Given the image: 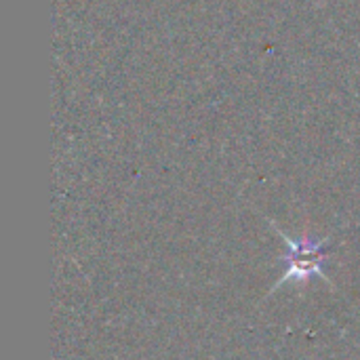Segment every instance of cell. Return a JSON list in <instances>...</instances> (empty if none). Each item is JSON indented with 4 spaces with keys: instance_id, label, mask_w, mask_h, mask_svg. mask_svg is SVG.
Listing matches in <instances>:
<instances>
[{
    "instance_id": "1",
    "label": "cell",
    "mask_w": 360,
    "mask_h": 360,
    "mask_svg": "<svg viewBox=\"0 0 360 360\" xmlns=\"http://www.w3.org/2000/svg\"><path fill=\"white\" fill-rule=\"evenodd\" d=\"M281 236L287 245V255L283 257L285 272L276 287H281L283 283H306L312 276H321L329 281L327 274L323 272V264L327 259V249H325L327 240H306V238L293 240L283 232Z\"/></svg>"
}]
</instances>
